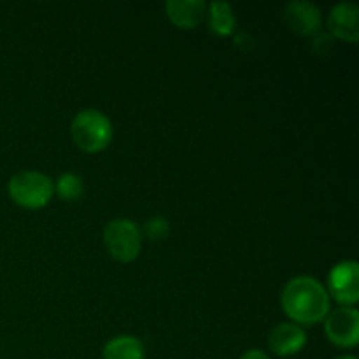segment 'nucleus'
<instances>
[{
  "label": "nucleus",
  "instance_id": "obj_1",
  "mask_svg": "<svg viewBox=\"0 0 359 359\" xmlns=\"http://www.w3.org/2000/svg\"><path fill=\"white\" fill-rule=\"evenodd\" d=\"M280 305L291 323L302 328L323 323L332 311L328 291L311 276L293 277L280 293Z\"/></svg>",
  "mask_w": 359,
  "mask_h": 359
},
{
  "label": "nucleus",
  "instance_id": "obj_15",
  "mask_svg": "<svg viewBox=\"0 0 359 359\" xmlns=\"http://www.w3.org/2000/svg\"><path fill=\"white\" fill-rule=\"evenodd\" d=\"M238 359H272V358H270L269 354L262 349H249V351H245V353L242 354Z\"/></svg>",
  "mask_w": 359,
  "mask_h": 359
},
{
  "label": "nucleus",
  "instance_id": "obj_13",
  "mask_svg": "<svg viewBox=\"0 0 359 359\" xmlns=\"http://www.w3.org/2000/svg\"><path fill=\"white\" fill-rule=\"evenodd\" d=\"M53 184H55V193H58L60 198L69 200V202L79 200L84 193L83 177L77 174H72V172L62 174Z\"/></svg>",
  "mask_w": 359,
  "mask_h": 359
},
{
  "label": "nucleus",
  "instance_id": "obj_12",
  "mask_svg": "<svg viewBox=\"0 0 359 359\" xmlns=\"http://www.w3.org/2000/svg\"><path fill=\"white\" fill-rule=\"evenodd\" d=\"M207 23L209 28L216 35L226 37L235 32L237 27V18L233 9L226 2H210L207 4Z\"/></svg>",
  "mask_w": 359,
  "mask_h": 359
},
{
  "label": "nucleus",
  "instance_id": "obj_5",
  "mask_svg": "<svg viewBox=\"0 0 359 359\" xmlns=\"http://www.w3.org/2000/svg\"><path fill=\"white\" fill-rule=\"evenodd\" d=\"M326 339L342 349H354L359 342V312L354 307H337L325 318Z\"/></svg>",
  "mask_w": 359,
  "mask_h": 359
},
{
  "label": "nucleus",
  "instance_id": "obj_9",
  "mask_svg": "<svg viewBox=\"0 0 359 359\" xmlns=\"http://www.w3.org/2000/svg\"><path fill=\"white\" fill-rule=\"evenodd\" d=\"M305 346H307V332L294 323H280L269 335V347L276 356H294Z\"/></svg>",
  "mask_w": 359,
  "mask_h": 359
},
{
  "label": "nucleus",
  "instance_id": "obj_7",
  "mask_svg": "<svg viewBox=\"0 0 359 359\" xmlns=\"http://www.w3.org/2000/svg\"><path fill=\"white\" fill-rule=\"evenodd\" d=\"M284 21L291 32L311 37L321 30L323 14L316 4L307 2V0H294L284 7Z\"/></svg>",
  "mask_w": 359,
  "mask_h": 359
},
{
  "label": "nucleus",
  "instance_id": "obj_8",
  "mask_svg": "<svg viewBox=\"0 0 359 359\" xmlns=\"http://www.w3.org/2000/svg\"><path fill=\"white\" fill-rule=\"evenodd\" d=\"M330 34L354 44L359 39V7L354 2H340L330 11L326 20Z\"/></svg>",
  "mask_w": 359,
  "mask_h": 359
},
{
  "label": "nucleus",
  "instance_id": "obj_11",
  "mask_svg": "<svg viewBox=\"0 0 359 359\" xmlns=\"http://www.w3.org/2000/svg\"><path fill=\"white\" fill-rule=\"evenodd\" d=\"M102 359H146V349L135 337L121 335L105 344Z\"/></svg>",
  "mask_w": 359,
  "mask_h": 359
},
{
  "label": "nucleus",
  "instance_id": "obj_3",
  "mask_svg": "<svg viewBox=\"0 0 359 359\" xmlns=\"http://www.w3.org/2000/svg\"><path fill=\"white\" fill-rule=\"evenodd\" d=\"M9 196L23 209H42L55 195L51 177L37 170H23L9 181Z\"/></svg>",
  "mask_w": 359,
  "mask_h": 359
},
{
  "label": "nucleus",
  "instance_id": "obj_2",
  "mask_svg": "<svg viewBox=\"0 0 359 359\" xmlns=\"http://www.w3.org/2000/svg\"><path fill=\"white\" fill-rule=\"evenodd\" d=\"M74 144L84 153H100L111 144L114 130L107 116L98 109H83L77 112L70 125Z\"/></svg>",
  "mask_w": 359,
  "mask_h": 359
},
{
  "label": "nucleus",
  "instance_id": "obj_4",
  "mask_svg": "<svg viewBox=\"0 0 359 359\" xmlns=\"http://www.w3.org/2000/svg\"><path fill=\"white\" fill-rule=\"evenodd\" d=\"M104 245L116 262L130 263L142 251V230L132 219H112L104 228Z\"/></svg>",
  "mask_w": 359,
  "mask_h": 359
},
{
  "label": "nucleus",
  "instance_id": "obj_14",
  "mask_svg": "<svg viewBox=\"0 0 359 359\" xmlns=\"http://www.w3.org/2000/svg\"><path fill=\"white\" fill-rule=\"evenodd\" d=\"M144 233H146L151 241H163V238H167L168 233H170V223H168L167 217L156 216L144 224Z\"/></svg>",
  "mask_w": 359,
  "mask_h": 359
},
{
  "label": "nucleus",
  "instance_id": "obj_10",
  "mask_svg": "<svg viewBox=\"0 0 359 359\" xmlns=\"http://www.w3.org/2000/svg\"><path fill=\"white\" fill-rule=\"evenodd\" d=\"M165 11L172 25L181 30H193L207 18V4L203 0H168Z\"/></svg>",
  "mask_w": 359,
  "mask_h": 359
},
{
  "label": "nucleus",
  "instance_id": "obj_6",
  "mask_svg": "<svg viewBox=\"0 0 359 359\" xmlns=\"http://www.w3.org/2000/svg\"><path fill=\"white\" fill-rule=\"evenodd\" d=\"M328 294L340 307H354L359 300V266L354 259L337 263L328 273Z\"/></svg>",
  "mask_w": 359,
  "mask_h": 359
},
{
  "label": "nucleus",
  "instance_id": "obj_16",
  "mask_svg": "<svg viewBox=\"0 0 359 359\" xmlns=\"http://www.w3.org/2000/svg\"><path fill=\"white\" fill-rule=\"evenodd\" d=\"M333 359H358L356 356H353V354H344V356H337Z\"/></svg>",
  "mask_w": 359,
  "mask_h": 359
}]
</instances>
